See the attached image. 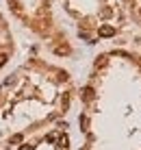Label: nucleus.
<instances>
[{
	"label": "nucleus",
	"mask_w": 141,
	"mask_h": 150,
	"mask_svg": "<svg viewBox=\"0 0 141 150\" xmlns=\"http://www.w3.org/2000/svg\"><path fill=\"white\" fill-rule=\"evenodd\" d=\"M93 98H96V94H93V89L91 87H85V89H82V100H93Z\"/></svg>",
	"instance_id": "nucleus-1"
},
{
	"label": "nucleus",
	"mask_w": 141,
	"mask_h": 150,
	"mask_svg": "<svg viewBox=\"0 0 141 150\" xmlns=\"http://www.w3.org/2000/svg\"><path fill=\"white\" fill-rule=\"evenodd\" d=\"M100 35H102V37H113V35H115V28H113V26H102Z\"/></svg>",
	"instance_id": "nucleus-2"
},
{
	"label": "nucleus",
	"mask_w": 141,
	"mask_h": 150,
	"mask_svg": "<svg viewBox=\"0 0 141 150\" xmlns=\"http://www.w3.org/2000/svg\"><path fill=\"white\" fill-rule=\"evenodd\" d=\"M11 142H13V144H20V142H22V135H13Z\"/></svg>",
	"instance_id": "nucleus-3"
},
{
	"label": "nucleus",
	"mask_w": 141,
	"mask_h": 150,
	"mask_svg": "<svg viewBox=\"0 0 141 150\" xmlns=\"http://www.w3.org/2000/svg\"><path fill=\"white\" fill-rule=\"evenodd\" d=\"M4 63H7V54H0V68H2Z\"/></svg>",
	"instance_id": "nucleus-4"
},
{
	"label": "nucleus",
	"mask_w": 141,
	"mask_h": 150,
	"mask_svg": "<svg viewBox=\"0 0 141 150\" xmlns=\"http://www.w3.org/2000/svg\"><path fill=\"white\" fill-rule=\"evenodd\" d=\"M104 61H106V57H100V59L96 61V65H104Z\"/></svg>",
	"instance_id": "nucleus-5"
},
{
	"label": "nucleus",
	"mask_w": 141,
	"mask_h": 150,
	"mask_svg": "<svg viewBox=\"0 0 141 150\" xmlns=\"http://www.w3.org/2000/svg\"><path fill=\"white\" fill-rule=\"evenodd\" d=\"M20 150H30V146H22V148H20Z\"/></svg>",
	"instance_id": "nucleus-6"
}]
</instances>
